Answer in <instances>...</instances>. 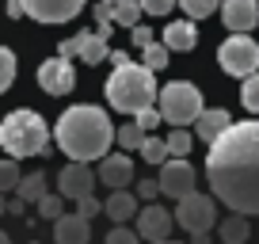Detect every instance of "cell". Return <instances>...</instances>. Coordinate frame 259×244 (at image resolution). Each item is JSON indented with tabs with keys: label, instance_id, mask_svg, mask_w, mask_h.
<instances>
[{
	"label": "cell",
	"instance_id": "obj_14",
	"mask_svg": "<svg viewBox=\"0 0 259 244\" xmlns=\"http://www.w3.org/2000/svg\"><path fill=\"white\" fill-rule=\"evenodd\" d=\"M99 183H107L111 191L134 183V160L126 156V149H122V153H107L103 160H99Z\"/></svg>",
	"mask_w": 259,
	"mask_h": 244
},
{
	"label": "cell",
	"instance_id": "obj_2",
	"mask_svg": "<svg viewBox=\"0 0 259 244\" xmlns=\"http://www.w3.org/2000/svg\"><path fill=\"white\" fill-rule=\"evenodd\" d=\"M54 138H57V149L69 160H103L118 134H114L107 111H99L92 103H76L57 118Z\"/></svg>",
	"mask_w": 259,
	"mask_h": 244
},
{
	"label": "cell",
	"instance_id": "obj_37",
	"mask_svg": "<svg viewBox=\"0 0 259 244\" xmlns=\"http://www.w3.org/2000/svg\"><path fill=\"white\" fill-rule=\"evenodd\" d=\"M138 195H141V198H149V202H153L156 195H164V191H160V179H156V183H153V179H149V183H141Z\"/></svg>",
	"mask_w": 259,
	"mask_h": 244
},
{
	"label": "cell",
	"instance_id": "obj_5",
	"mask_svg": "<svg viewBox=\"0 0 259 244\" xmlns=\"http://www.w3.org/2000/svg\"><path fill=\"white\" fill-rule=\"evenodd\" d=\"M156 107H160L164 122H171V126H187V122H198V114L206 111L202 107V92L194 88L191 80H171L160 88V99H156Z\"/></svg>",
	"mask_w": 259,
	"mask_h": 244
},
{
	"label": "cell",
	"instance_id": "obj_18",
	"mask_svg": "<svg viewBox=\"0 0 259 244\" xmlns=\"http://www.w3.org/2000/svg\"><path fill=\"white\" fill-rule=\"evenodd\" d=\"M218 233H221V244H248V240H251V221H248V214L233 210V214L218 225Z\"/></svg>",
	"mask_w": 259,
	"mask_h": 244
},
{
	"label": "cell",
	"instance_id": "obj_28",
	"mask_svg": "<svg viewBox=\"0 0 259 244\" xmlns=\"http://www.w3.org/2000/svg\"><path fill=\"white\" fill-rule=\"evenodd\" d=\"M19 164H16V156H8V160L0 164V191H16L19 187Z\"/></svg>",
	"mask_w": 259,
	"mask_h": 244
},
{
	"label": "cell",
	"instance_id": "obj_8",
	"mask_svg": "<svg viewBox=\"0 0 259 244\" xmlns=\"http://www.w3.org/2000/svg\"><path fill=\"white\" fill-rule=\"evenodd\" d=\"M38 88L46 96H69L76 88V69H73V57H50L38 65Z\"/></svg>",
	"mask_w": 259,
	"mask_h": 244
},
{
	"label": "cell",
	"instance_id": "obj_40",
	"mask_svg": "<svg viewBox=\"0 0 259 244\" xmlns=\"http://www.w3.org/2000/svg\"><path fill=\"white\" fill-rule=\"evenodd\" d=\"M99 4H107V8H111V16H114V8H122V0H99Z\"/></svg>",
	"mask_w": 259,
	"mask_h": 244
},
{
	"label": "cell",
	"instance_id": "obj_19",
	"mask_svg": "<svg viewBox=\"0 0 259 244\" xmlns=\"http://www.w3.org/2000/svg\"><path fill=\"white\" fill-rule=\"evenodd\" d=\"M138 198L130 195L126 187H118V191H111V198H107V218L114 221V225H122V221H130V218H138Z\"/></svg>",
	"mask_w": 259,
	"mask_h": 244
},
{
	"label": "cell",
	"instance_id": "obj_33",
	"mask_svg": "<svg viewBox=\"0 0 259 244\" xmlns=\"http://www.w3.org/2000/svg\"><path fill=\"white\" fill-rule=\"evenodd\" d=\"M134 118H138V122H141V130L149 134V130H156V126L164 122V114H160V107H145V111H138Z\"/></svg>",
	"mask_w": 259,
	"mask_h": 244
},
{
	"label": "cell",
	"instance_id": "obj_35",
	"mask_svg": "<svg viewBox=\"0 0 259 244\" xmlns=\"http://www.w3.org/2000/svg\"><path fill=\"white\" fill-rule=\"evenodd\" d=\"M76 210L84 214V218H96V214H107V202H99V198H80V202H76Z\"/></svg>",
	"mask_w": 259,
	"mask_h": 244
},
{
	"label": "cell",
	"instance_id": "obj_6",
	"mask_svg": "<svg viewBox=\"0 0 259 244\" xmlns=\"http://www.w3.org/2000/svg\"><path fill=\"white\" fill-rule=\"evenodd\" d=\"M218 61H221V69H225L229 76H240L244 80V76L259 73V42L248 38V34H233V38L221 42Z\"/></svg>",
	"mask_w": 259,
	"mask_h": 244
},
{
	"label": "cell",
	"instance_id": "obj_44",
	"mask_svg": "<svg viewBox=\"0 0 259 244\" xmlns=\"http://www.w3.org/2000/svg\"><path fill=\"white\" fill-rule=\"evenodd\" d=\"M31 244H38V240H31Z\"/></svg>",
	"mask_w": 259,
	"mask_h": 244
},
{
	"label": "cell",
	"instance_id": "obj_38",
	"mask_svg": "<svg viewBox=\"0 0 259 244\" xmlns=\"http://www.w3.org/2000/svg\"><path fill=\"white\" fill-rule=\"evenodd\" d=\"M27 206H31V202H23V198L16 195V198H12V202H8V206H4V210H8V214H16V218H19V214H23Z\"/></svg>",
	"mask_w": 259,
	"mask_h": 244
},
{
	"label": "cell",
	"instance_id": "obj_9",
	"mask_svg": "<svg viewBox=\"0 0 259 244\" xmlns=\"http://www.w3.org/2000/svg\"><path fill=\"white\" fill-rule=\"evenodd\" d=\"M160 191L168 198H176V202L194 191V168L187 156H171V160L160 164Z\"/></svg>",
	"mask_w": 259,
	"mask_h": 244
},
{
	"label": "cell",
	"instance_id": "obj_25",
	"mask_svg": "<svg viewBox=\"0 0 259 244\" xmlns=\"http://www.w3.org/2000/svg\"><path fill=\"white\" fill-rule=\"evenodd\" d=\"M179 4H183V12H187L191 19H206V16H213L225 0H179Z\"/></svg>",
	"mask_w": 259,
	"mask_h": 244
},
{
	"label": "cell",
	"instance_id": "obj_20",
	"mask_svg": "<svg viewBox=\"0 0 259 244\" xmlns=\"http://www.w3.org/2000/svg\"><path fill=\"white\" fill-rule=\"evenodd\" d=\"M164 42H168V50H194V42H198V31H194V19H179V23H168L164 27Z\"/></svg>",
	"mask_w": 259,
	"mask_h": 244
},
{
	"label": "cell",
	"instance_id": "obj_24",
	"mask_svg": "<svg viewBox=\"0 0 259 244\" xmlns=\"http://www.w3.org/2000/svg\"><path fill=\"white\" fill-rule=\"evenodd\" d=\"M138 153L145 156L149 164H164V160L171 156V149H168V138H164V141H160V138H145V145H141Z\"/></svg>",
	"mask_w": 259,
	"mask_h": 244
},
{
	"label": "cell",
	"instance_id": "obj_41",
	"mask_svg": "<svg viewBox=\"0 0 259 244\" xmlns=\"http://www.w3.org/2000/svg\"><path fill=\"white\" fill-rule=\"evenodd\" d=\"M191 244H210V240H206V233H194V240Z\"/></svg>",
	"mask_w": 259,
	"mask_h": 244
},
{
	"label": "cell",
	"instance_id": "obj_16",
	"mask_svg": "<svg viewBox=\"0 0 259 244\" xmlns=\"http://www.w3.org/2000/svg\"><path fill=\"white\" fill-rule=\"evenodd\" d=\"M229 126H233V118H229L225 107H210V111L198 114V122H194V134H198L202 141H210V145H213V141H218L221 134L229 130Z\"/></svg>",
	"mask_w": 259,
	"mask_h": 244
},
{
	"label": "cell",
	"instance_id": "obj_4",
	"mask_svg": "<svg viewBox=\"0 0 259 244\" xmlns=\"http://www.w3.org/2000/svg\"><path fill=\"white\" fill-rule=\"evenodd\" d=\"M0 145L4 153L23 160V156H42L50 145V126L38 111H12L0 126Z\"/></svg>",
	"mask_w": 259,
	"mask_h": 244
},
{
	"label": "cell",
	"instance_id": "obj_15",
	"mask_svg": "<svg viewBox=\"0 0 259 244\" xmlns=\"http://www.w3.org/2000/svg\"><path fill=\"white\" fill-rule=\"evenodd\" d=\"M92 218H84L80 210L76 214H61V218L54 221V244H88L92 236Z\"/></svg>",
	"mask_w": 259,
	"mask_h": 244
},
{
	"label": "cell",
	"instance_id": "obj_3",
	"mask_svg": "<svg viewBox=\"0 0 259 244\" xmlns=\"http://www.w3.org/2000/svg\"><path fill=\"white\" fill-rule=\"evenodd\" d=\"M153 99H160V88H156L149 65L122 61V65H114V73L107 76V103H111L114 111L138 114V111H145V107H153Z\"/></svg>",
	"mask_w": 259,
	"mask_h": 244
},
{
	"label": "cell",
	"instance_id": "obj_26",
	"mask_svg": "<svg viewBox=\"0 0 259 244\" xmlns=\"http://www.w3.org/2000/svg\"><path fill=\"white\" fill-rule=\"evenodd\" d=\"M61 202H65V195H61V191H57V195H42L38 202H34V210H38V218L57 221V218H61Z\"/></svg>",
	"mask_w": 259,
	"mask_h": 244
},
{
	"label": "cell",
	"instance_id": "obj_29",
	"mask_svg": "<svg viewBox=\"0 0 259 244\" xmlns=\"http://www.w3.org/2000/svg\"><path fill=\"white\" fill-rule=\"evenodd\" d=\"M16 84V54L12 50H0V88L8 92Z\"/></svg>",
	"mask_w": 259,
	"mask_h": 244
},
{
	"label": "cell",
	"instance_id": "obj_31",
	"mask_svg": "<svg viewBox=\"0 0 259 244\" xmlns=\"http://www.w3.org/2000/svg\"><path fill=\"white\" fill-rule=\"evenodd\" d=\"M168 149H171V156H187L191 153V134H187L183 126H176V130L168 134Z\"/></svg>",
	"mask_w": 259,
	"mask_h": 244
},
{
	"label": "cell",
	"instance_id": "obj_32",
	"mask_svg": "<svg viewBox=\"0 0 259 244\" xmlns=\"http://www.w3.org/2000/svg\"><path fill=\"white\" fill-rule=\"evenodd\" d=\"M141 240H145V236L134 233V229H126V221H122V225H114L111 233H107V244H141Z\"/></svg>",
	"mask_w": 259,
	"mask_h": 244
},
{
	"label": "cell",
	"instance_id": "obj_34",
	"mask_svg": "<svg viewBox=\"0 0 259 244\" xmlns=\"http://www.w3.org/2000/svg\"><path fill=\"white\" fill-rule=\"evenodd\" d=\"M179 0H141V8H145V16H168L171 8H176Z\"/></svg>",
	"mask_w": 259,
	"mask_h": 244
},
{
	"label": "cell",
	"instance_id": "obj_1",
	"mask_svg": "<svg viewBox=\"0 0 259 244\" xmlns=\"http://www.w3.org/2000/svg\"><path fill=\"white\" fill-rule=\"evenodd\" d=\"M206 176L229 210L259 214V122H233L213 141Z\"/></svg>",
	"mask_w": 259,
	"mask_h": 244
},
{
	"label": "cell",
	"instance_id": "obj_36",
	"mask_svg": "<svg viewBox=\"0 0 259 244\" xmlns=\"http://www.w3.org/2000/svg\"><path fill=\"white\" fill-rule=\"evenodd\" d=\"M134 42H138L141 50L153 46V27H141V23H138V27H134Z\"/></svg>",
	"mask_w": 259,
	"mask_h": 244
},
{
	"label": "cell",
	"instance_id": "obj_42",
	"mask_svg": "<svg viewBox=\"0 0 259 244\" xmlns=\"http://www.w3.org/2000/svg\"><path fill=\"white\" fill-rule=\"evenodd\" d=\"M0 244H12V240H8V236H0Z\"/></svg>",
	"mask_w": 259,
	"mask_h": 244
},
{
	"label": "cell",
	"instance_id": "obj_7",
	"mask_svg": "<svg viewBox=\"0 0 259 244\" xmlns=\"http://www.w3.org/2000/svg\"><path fill=\"white\" fill-rule=\"evenodd\" d=\"M213 198L210 195H198V191H191V195H183L179 198V206H176V221L183 225V233H210L213 229Z\"/></svg>",
	"mask_w": 259,
	"mask_h": 244
},
{
	"label": "cell",
	"instance_id": "obj_12",
	"mask_svg": "<svg viewBox=\"0 0 259 244\" xmlns=\"http://www.w3.org/2000/svg\"><path fill=\"white\" fill-rule=\"evenodd\" d=\"M171 225H176V210H164V206L149 202L145 210L138 214V233L145 240H168Z\"/></svg>",
	"mask_w": 259,
	"mask_h": 244
},
{
	"label": "cell",
	"instance_id": "obj_27",
	"mask_svg": "<svg viewBox=\"0 0 259 244\" xmlns=\"http://www.w3.org/2000/svg\"><path fill=\"white\" fill-rule=\"evenodd\" d=\"M240 103L248 107L251 114H259V73L244 76V88H240Z\"/></svg>",
	"mask_w": 259,
	"mask_h": 244
},
{
	"label": "cell",
	"instance_id": "obj_43",
	"mask_svg": "<svg viewBox=\"0 0 259 244\" xmlns=\"http://www.w3.org/2000/svg\"><path fill=\"white\" fill-rule=\"evenodd\" d=\"M153 244H171V240H153Z\"/></svg>",
	"mask_w": 259,
	"mask_h": 244
},
{
	"label": "cell",
	"instance_id": "obj_30",
	"mask_svg": "<svg viewBox=\"0 0 259 244\" xmlns=\"http://www.w3.org/2000/svg\"><path fill=\"white\" fill-rule=\"evenodd\" d=\"M145 65L153 69V73H160V69L168 65V42H153V46H145Z\"/></svg>",
	"mask_w": 259,
	"mask_h": 244
},
{
	"label": "cell",
	"instance_id": "obj_22",
	"mask_svg": "<svg viewBox=\"0 0 259 244\" xmlns=\"http://www.w3.org/2000/svg\"><path fill=\"white\" fill-rule=\"evenodd\" d=\"M145 138L149 134L141 130V122L134 118V122H122V130H118V145L126 149V153H138L141 145H145Z\"/></svg>",
	"mask_w": 259,
	"mask_h": 244
},
{
	"label": "cell",
	"instance_id": "obj_17",
	"mask_svg": "<svg viewBox=\"0 0 259 244\" xmlns=\"http://www.w3.org/2000/svg\"><path fill=\"white\" fill-rule=\"evenodd\" d=\"M76 38V57L80 61H88V65H99V61H107L111 57V50H107V34H99V31H80V34H73Z\"/></svg>",
	"mask_w": 259,
	"mask_h": 244
},
{
	"label": "cell",
	"instance_id": "obj_10",
	"mask_svg": "<svg viewBox=\"0 0 259 244\" xmlns=\"http://www.w3.org/2000/svg\"><path fill=\"white\" fill-rule=\"evenodd\" d=\"M96 183H99V176H92L88 160H73V164H65L61 176H57V191H61L65 198H73V202L88 198Z\"/></svg>",
	"mask_w": 259,
	"mask_h": 244
},
{
	"label": "cell",
	"instance_id": "obj_21",
	"mask_svg": "<svg viewBox=\"0 0 259 244\" xmlns=\"http://www.w3.org/2000/svg\"><path fill=\"white\" fill-rule=\"evenodd\" d=\"M16 195L23 198V202H38L42 195H50V191H46V172H31V176H23V179H19V187H16Z\"/></svg>",
	"mask_w": 259,
	"mask_h": 244
},
{
	"label": "cell",
	"instance_id": "obj_39",
	"mask_svg": "<svg viewBox=\"0 0 259 244\" xmlns=\"http://www.w3.org/2000/svg\"><path fill=\"white\" fill-rule=\"evenodd\" d=\"M61 57H76V38H69V42H61V50H57Z\"/></svg>",
	"mask_w": 259,
	"mask_h": 244
},
{
	"label": "cell",
	"instance_id": "obj_13",
	"mask_svg": "<svg viewBox=\"0 0 259 244\" xmlns=\"http://www.w3.org/2000/svg\"><path fill=\"white\" fill-rule=\"evenodd\" d=\"M221 19L233 34H248L259 23V0H225L221 4Z\"/></svg>",
	"mask_w": 259,
	"mask_h": 244
},
{
	"label": "cell",
	"instance_id": "obj_11",
	"mask_svg": "<svg viewBox=\"0 0 259 244\" xmlns=\"http://www.w3.org/2000/svg\"><path fill=\"white\" fill-rule=\"evenodd\" d=\"M23 8L34 23H69L73 16H80L84 0H23Z\"/></svg>",
	"mask_w": 259,
	"mask_h": 244
},
{
	"label": "cell",
	"instance_id": "obj_23",
	"mask_svg": "<svg viewBox=\"0 0 259 244\" xmlns=\"http://www.w3.org/2000/svg\"><path fill=\"white\" fill-rule=\"evenodd\" d=\"M141 12H145V8H141V0H122V8H114V23L134 31L138 19H141Z\"/></svg>",
	"mask_w": 259,
	"mask_h": 244
}]
</instances>
